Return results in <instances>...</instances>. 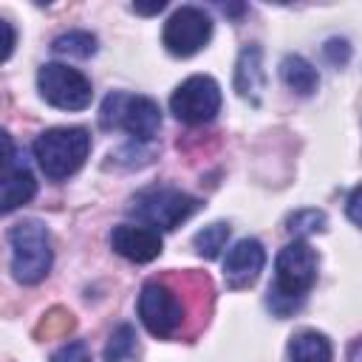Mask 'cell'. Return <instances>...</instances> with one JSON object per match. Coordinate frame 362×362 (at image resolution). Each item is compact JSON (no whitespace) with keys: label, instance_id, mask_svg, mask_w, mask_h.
<instances>
[{"label":"cell","instance_id":"obj_1","mask_svg":"<svg viewBox=\"0 0 362 362\" xmlns=\"http://www.w3.org/2000/svg\"><path fill=\"white\" fill-rule=\"evenodd\" d=\"M317 252L305 240H291L277 252L274 283L269 286V305L274 314L286 317L303 303V297L317 283Z\"/></svg>","mask_w":362,"mask_h":362},{"label":"cell","instance_id":"obj_2","mask_svg":"<svg viewBox=\"0 0 362 362\" xmlns=\"http://www.w3.org/2000/svg\"><path fill=\"white\" fill-rule=\"evenodd\" d=\"M31 153L51 181H62L85 164L90 153V133L85 127H51L34 139Z\"/></svg>","mask_w":362,"mask_h":362},{"label":"cell","instance_id":"obj_3","mask_svg":"<svg viewBox=\"0 0 362 362\" xmlns=\"http://www.w3.org/2000/svg\"><path fill=\"white\" fill-rule=\"evenodd\" d=\"M11 246V274L23 286H34L48 277L51 272V235L42 221L23 218L8 229Z\"/></svg>","mask_w":362,"mask_h":362},{"label":"cell","instance_id":"obj_4","mask_svg":"<svg viewBox=\"0 0 362 362\" xmlns=\"http://www.w3.org/2000/svg\"><path fill=\"white\" fill-rule=\"evenodd\" d=\"M201 206L198 198H192L189 192H181L175 187H147L141 192L133 195L130 201V215L136 221H141L150 229H175L181 226L189 215H195Z\"/></svg>","mask_w":362,"mask_h":362},{"label":"cell","instance_id":"obj_5","mask_svg":"<svg viewBox=\"0 0 362 362\" xmlns=\"http://www.w3.org/2000/svg\"><path fill=\"white\" fill-rule=\"evenodd\" d=\"M99 124L105 130L122 127L136 141H153V136L161 127V110L150 96H133V93H124V90H113L102 102Z\"/></svg>","mask_w":362,"mask_h":362},{"label":"cell","instance_id":"obj_6","mask_svg":"<svg viewBox=\"0 0 362 362\" xmlns=\"http://www.w3.org/2000/svg\"><path fill=\"white\" fill-rule=\"evenodd\" d=\"M37 88L40 96L59 110H85L93 99L90 79L62 62H45L37 71Z\"/></svg>","mask_w":362,"mask_h":362},{"label":"cell","instance_id":"obj_7","mask_svg":"<svg viewBox=\"0 0 362 362\" xmlns=\"http://www.w3.org/2000/svg\"><path fill=\"white\" fill-rule=\"evenodd\" d=\"M139 320L144 322V328L153 334V337H173L181 331V322H184V305L178 300V294L167 286V283H158V280H150L141 286V294H139Z\"/></svg>","mask_w":362,"mask_h":362},{"label":"cell","instance_id":"obj_8","mask_svg":"<svg viewBox=\"0 0 362 362\" xmlns=\"http://www.w3.org/2000/svg\"><path fill=\"white\" fill-rule=\"evenodd\" d=\"M170 110L178 122L184 124H204L212 122L215 113L221 110V85L212 76L195 74L184 79L173 96H170Z\"/></svg>","mask_w":362,"mask_h":362},{"label":"cell","instance_id":"obj_9","mask_svg":"<svg viewBox=\"0 0 362 362\" xmlns=\"http://www.w3.org/2000/svg\"><path fill=\"white\" fill-rule=\"evenodd\" d=\"M212 37V20L198 6H181L164 23L161 42L173 57H192L198 54Z\"/></svg>","mask_w":362,"mask_h":362},{"label":"cell","instance_id":"obj_10","mask_svg":"<svg viewBox=\"0 0 362 362\" xmlns=\"http://www.w3.org/2000/svg\"><path fill=\"white\" fill-rule=\"evenodd\" d=\"M37 192V181L25 164H17L11 136L3 133V184H0V209L8 215L17 206L28 204Z\"/></svg>","mask_w":362,"mask_h":362},{"label":"cell","instance_id":"obj_11","mask_svg":"<svg viewBox=\"0 0 362 362\" xmlns=\"http://www.w3.org/2000/svg\"><path fill=\"white\" fill-rule=\"evenodd\" d=\"M266 263V249L255 238H240L223 257V280L229 288H246L257 280Z\"/></svg>","mask_w":362,"mask_h":362},{"label":"cell","instance_id":"obj_12","mask_svg":"<svg viewBox=\"0 0 362 362\" xmlns=\"http://www.w3.org/2000/svg\"><path fill=\"white\" fill-rule=\"evenodd\" d=\"M110 246L116 255L133 263H150L161 255L164 243L161 235L150 226H136V223H119L110 232Z\"/></svg>","mask_w":362,"mask_h":362},{"label":"cell","instance_id":"obj_13","mask_svg":"<svg viewBox=\"0 0 362 362\" xmlns=\"http://www.w3.org/2000/svg\"><path fill=\"white\" fill-rule=\"evenodd\" d=\"M263 85H266L263 51H260V45H243L238 54V62H235V90L240 99L257 105Z\"/></svg>","mask_w":362,"mask_h":362},{"label":"cell","instance_id":"obj_14","mask_svg":"<svg viewBox=\"0 0 362 362\" xmlns=\"http://www.w3.org/2000/svg\"><path fill=\"white\" fill-rule=\"evenodd\" d=\"M280 79H283L286 88L294 90L297 96H311V93L320 88V74H317V68H314L305 57H300V54L283 57V62H280Z\"/></svg>","mask_w":362,"mask_h":362},{"label":"cell","instance_id":"obj_15","mask_svg":"<svg viewBox=\"0 0 362 362\" xmlns=\"http://www.w3.org/2000/svg\"><path fill=\"white\" fill-rule=\"evenodd\" d=\"M331 342L320 331H297L288 339V359L291 362H331Z\"/></svg>","mask_w":362,"mask_h":362},{"label":"cell","instance_id":"obj_16","mask_svg":"<svg viewBox=\"0 0 362 362\" xmlns=\"http://www.w3.org/2000/svg\"><path fill=\"white\" fill-rule=\"evenodd\" d=\"M59 57H76V59H88L96 54V37L90 31H65L54 40L51 45Z\"/></svg>","mask_w":362,"mask_h":362},{"label":"cell","instance_id":"obj_17","mask_svg":"<svg viewBox=\"0 0 362 362\" xmlns=\"http://www.w3.org/2000/svg\"><path fill=\"white\" fill-rule=\"evenodd\" d=\"M226 240H229V223H223V221H215V223L204 226V229L195 232V238H192L195 252H198L201 257H206V260L218 257L221 249L226 246Z\"/></svg>","mask_w":362,"mask_h":362},{"label":"cell","instance_id":"obj_18","mask_svg":"<svg viewBox=\"0 0 362 362\" xmlns=\"http://www.w3.org/2000/svg\"><path fill=\"white\" fill-rule=\"evenodd\" d=\"M325 223H328V218H325L322 209H300L288 218V229H291V235H297V240L322 232Z\"/></svg>","mask_w":362,"mask_h":362},{"label":"cell","instance_id":"obj_19","mask_svg":"<svg viewBox=\"0 0 362 362\" xmlns=\"http://www.w3.org/2000/svg\"><path fill=\"white\" fill-rule=\"evenodd\" d=\"M133 348H136V331H133V325L124 322L110 334V339L105 345V362H122L124 356L133 354Z\"/></svg>","mask_w":362,"mask_h":362},{"label":"cell","instance_id":"obj_20","mask_svg":"<svg viewBox=\"0 0 362 362\" xmlns=\"http://www.w3.org/2000/svg\"><path fill=\"white\" fill-rule=\"evenodd\" d=\"M51 362H90V351H88V345L85 342H68V345H62L54 356H51Z\"/></svg>","mask_w":362,"mask_h":362},{"label":"cell","instance_id":"obj_21","mask_svg":"<svg viewBox=\"0 0 362 362\" xmlns=\"http://www.w3.org/2000/svg\"><path fill=\"white\" fill-rule=\"evenodd\" d=\"M345 215H348L351 223H356V226L362 229V184H356V187L351 189V195H348V201H345Z\"/></svg>","mask_w":362,"mask_h":362},{"label":"cell","instance_id":"obj_22","mask_svg":"<svg viewBox=\"0 0 362 362\" xmlns=\"http://www.w3.org/2000/svg\"><path fill=\"white\" fill-rule=\"evenodd\" d=\"M348 54H351V48H348L345 40H328V42H325V57H328L334 65H345Z\"/></svg>","mask_w":362,"mask_h":362},{"label":"cell","instance_id":"obj_23","mask_svg":"<svg viewBox=\"0 0 362 362\" xmlns=\"http://www.w3.org/2000/svg\"><path fill=\"white\" fill-rule=\"evenodd\" d=\"M0 28L6 31V45H3V59H8V57H11V48H14V28H11V23H8V20H0Z\"/></svg>","mask_w":362,"mask_h":362},{"label":"cell","instance_id":"obj_24","mask_svg":"<svg viewBox=\"0 0 362 362\" xmlns=\"http://www.w3.org/2000/svg\"><path fill=\"white\" fill-rule=\"evenodd\" d=\"M164 6H167L164 0H156V3H150V6H144V3H133V8H136L139 14H158Z\"/></svg>","mask_w":362,"mask_h":362}]
</instances>
